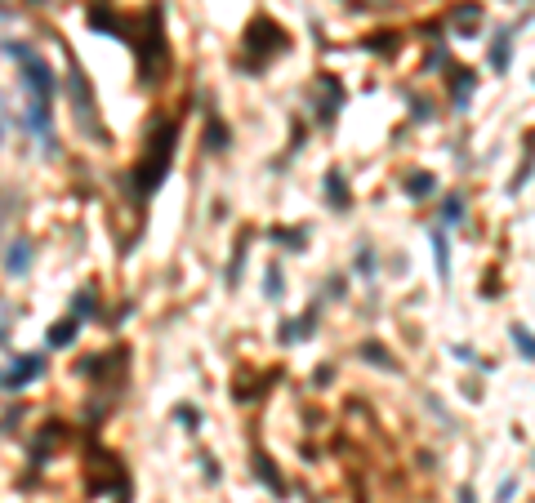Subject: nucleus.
<instances>
[{"label":"nucleus","instance_id":"12","mask_svg":"<svg viewBox=\"0 0 535 503\" xmlns=\"http://www.w3.org/2000/svg\"><path fill=\"white\" fill-rule=\"evenodd\" d=\"M491 63H495V67L509 63V36H500V45H495V53H491Z\"/></svg>","mask_w":535,"mask_h":503},{"label":"nucleus","instance_id":"8","mask_svg":"<svg viewBox=\"0 0 535 503\" xmlns=\"http://www.w3.org/2000/svg\"><path fill=\"white\" fill-rule=\"evenodd\" d=\"M362 356H366L371 365H384V370H397V361H393V356L384 353L379 343H366V348H362Z\"/></svg>","mask_w":535,"mask_h":503},{"label":"nucleus","instance_id":"2","mask_svg":"<svg viewBox=\"0 0 535 503\" xmlns=\"http://www.w3.org/2000/svg\"><path fill=\"white\" fill-rule=\"evenodd\" d=\"M174 139H179V130H174V125H165L157 139H152L148 160H143V165H139V174H134V188H139V197H148L160 179H165V169H170V156H174Z\"/></svg>","mask_w":535,"mask_h":503},{"label":"nucleus","instance_id":"11","mask_svg":"<svg viewBox=\"0 0 535 503\" xmlns=\"http://www.w3.org/2000/svg\"><path fill=\"white\" fill-rule=\"evenodd\" d=\"M268 299H281V267H272V272H268Z\"/></svg>","mask_w":535,"mask_h":503},{"label":"nucleus","instance_id":"6","mask_svg":"<svg viewBox=\"0 0 535 503\" xmlns=\"http://www.w3.org/2000/svg\"><path fill=\"white\" fill-rule=\"evenodd\" d=\"M428 192H433V174H424V169H420V174H411V179H406V197L424 201Z\"/></svg>","mask_w":535,"mask_h":503},{"label":"nucleus","instance_id":"10","mask_svg":"<svg viewBox=\"0 0 535 503\" xmlns=\"http://www.w3.org/2000/svg\"><path fill=\"white\" fill-rule=\"evenodd\" d=\"M326 183H330V201L348 205V188H344V179H339V174H330V179H326Z\"/></svg>","mask_w":535,"mask_h":503},{"label":"nucleus","instance_id":"9","mask_svg":"<svg viewBox=\"0 0 535 503\" xmlns=\"http://www.w3.org/2000/svg\"><path fill=\"white\" fill-rule=\"evenodd\" d=\"M433 241H437V272H442V276H451V250H446V241H442V232H437Z\"/></svg>","mask_w":535,"mask_h":503},{"label":"nucleus","instance_id":"5","mask_svg":"<svg viewBox=\"0 0 535 503\" xmlns=\"http://www.w3.org/2000/svg\"><path fill=\"white\" fill-rule=\"evenodd\" d=\"M509 339H513V348H518V356H522V361H531V356H535V343H531V330H527V325H513V330H509Z\"/></svg>","mask_w":535,"mask_h":503},{"label":"nucleus","instance_id":"13","mask_svg":"<svg viewBox=\"0 0 535 503\" xmlns=\"http://www.w3.org/2000/svg\"><path fill=\"white\" fill-rule=\"evenodd\" d=\"M460 209H464V201H460V197H451V201H446V209H442V218H446V223H455V218H460Z\"/></svg>","mask_w":535,"mask_h":503},{"label":"nucleus","instance_id":"14","mask_svg":"<svg viewBox=\"0 0 535 503\" xmlns=\"http://www.w3.org/2000/svg\"><path fill=\"white\" fill-rule=\"evenodd\" d=\"M5 125H9V116H5V99H0V143H5Z\"/></svg>","mask_w":535,"mask_h":503},{"label":"nucleus","instance_id":"7","mask_svg":"<svg viewBox=\"0 0 535 503\" xmlns=\"http://www.w3.org/2000/svg\"><path fill=\"white\" fill-rule=\"evenodd\" d=\"M76 339V321H58V330H50V348H67Z\"/></svg>","mask_w":535,"mask_h":503},{"label":"nucleus","instance_id":"4","mask_svg":"<svg viewBox=\"0 0 535 503\" xmlns=\"http://www.w3.org/2000/svg\"><path fill=\"white\" fill-rule=\"evenodd\" d=\"M41 370H45V361H41V356H23V365H14V370H9V383H14V388H23V383H32Z\"/></svg>","mask_w":535,"mask_h":503},{"label":"nucleus","instance_id":"3","mask_svg":"<svg viewBox=\"0 0 535 503\" xmlns=\"http://www.w3.org/2000/svg\"><path fill=\"white\" fill-rule=\"evenodd\" d=\"M27 267H32V246H27V241H14V246H9V258H5V272H9V276H23Z\"/></svg>","mask_w":535,"mask_h":503},{"label":"nucleus","instance_id":"1","mask_svg":"<svg viewBox=\"0 0 535 503\" xmlns=\"http://www.w3.org/2000/svg\"><path fill=\"white\" fill-rule=\"evenodd\" d=\"M18 58H23V85H27V94H32V102H27V121H32V130H50V102H54V76L50 67L36 58V53L27 50H14Z\"/></svg>","mask_w":535,"mask_h":503}]
</instances>
